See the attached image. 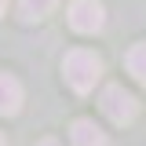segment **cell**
Returning <instances> with one entry per match:
<instances>
[{
	"mask_svg": "<svg viewBox=\"0 0 146 146\" xmlns=\"http://www.w3.org/2000/svg\"><path fill=\"white\" fill-rule=\"evenodd\" d=\"M102 113H106L113 124H131L135 113H139V102H135L121 84H110V88L102 91Z\"/></svg>",
	"mask_w": 146,
	"mask_h": 146,
	"instance_id": "2",
	"label": "cell"
},
{
	"mask_svg": "<svg viewBox=\"0 0 146 146\" xmlns=\"http://www.w3.org/2000/svg\"><path fill=\"white\" fill-rule=\"evenodd\" d=\"M58 0H18V18L22 22H36V18H44L51 11Z\"/></svg>",
	"mask_w": 146,
	"mask_h": 146,
	"instance_id": "6",
	"label": "cell"
},
{
	"mask_svg": "<svg viewBox=\"0 0 146 146\" xmlns=\"http://www.w3.org/2000/svg\"><path fill=\"white\" fill-rule=\"evenodd\" d=\"M0 11H4V0H0Z\"/></svg>",
	"mask_w": 146,
	"mask_h": 146,
	"instance_id": "9",
	"label": "cell"
},
{
	"mask_svg": "<svg viewBox=\"0 0 146 146\" xmlns=\"http://www.w3.org/2000/svg\"><path fill=\"white\" fill-rule=\"evenodd\" d=\"M36 146H62V143H58V139H40Z\"/></svg>",
	"mask_w": 146,
	"mask_h": 146,
	"instance_id": "8",
	"label": "cell"
},
{
	"mask_svg": "<svg viewBox=\"0 0 146 146\" xmlns=\"http://www.w3.org/2000/svg\"><path fill=\"white\" fill-rule=\"evenodd\" d=\"M102 22H106V15H102L99 0H73L70 4V26L77 33H99Z\"/></svg>",
	"mask_w": 146,
	"mask_h": 146,
	"instance_id": "3",
	"label": "cell"
},
{
	"mask_svg": "<svg viewBox=\"0 0 146 146\" xmlns=\"http://www.w3.org/2000/svg\"><path fill=\"white\" fill-rule=\"evenodd\" d=\"M18 106H22V84L11 73H0V113L11 117V113H18Z\"/></svg>",
	"mask_w": 146,
	"mask_h": 146,
	"instance_id": "5",
	"label": "cell"
},
{
	"mask_svg": "<svg viewBox=\"0 0 146 146\" xmlns=\"http://www.w3.org/2000/svg\"><path fill=\"white\" fill-rule=\"evenodd\" d=\"M124 66H128V73H131L139 84H146V44H135V48L124 55Z\"/></svg>",
	"mask_w": 146,
	"mask_h": 146,
	"instance_id": "7",
	"label": "cell"
},
{
	"mask_svg": "<svg viewBox=\"0 0 146 146\" xmlns=\"http://www.w3.org/2000/svg\"><path fill=\"white\" fill-rule=\"evenodd\" d=\"M62 73H66V84H70L77 95H88L95 88V80L102 77V58L88 48H73L66 58H62Z\"/></svg>",
	"mask_w": 146,
	"mask_h": 146,
	"instance_id": "1",
	"label": "cell"
},
{
	"mask_svg": "<svg viewBox=\"0 0 146 146\" xmlns=\"http://www.w3.org/2000/svg\"><path fill=\"white\" fill-rule=\"evenodd\" d=\"M0 146H4V135H0Z\"/></svg>",
	"mask_w": 146,
	"mask_h": 146,
	"instance_id": "10",
	"label": "cell"
},
{
	"mask_svg": "<svg viewBox=\"0 0 146 146\" xmlns=\"http://www.w3.org/2000/svg\"><path fill=\"white\" fill-rule=\"evenodd\" d=\"M70 139H73V146H110V139H106V131L95 124V121H73V128H70Z\"/></svg>",
	"mask_w": 146,
	"mask_h": 146,
	"instance_id": "4",
	"label": "cell"
}]
</instances>
